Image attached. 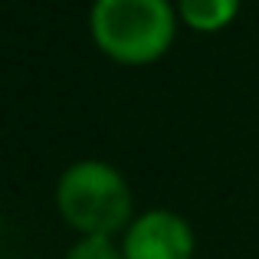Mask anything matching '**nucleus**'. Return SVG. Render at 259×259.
Here are the masks:
<instances>
[{
  "label": "nucleus",
  "mask_w": 259,
  "mask_h": 259,
  "mask_svg": "<svg viewBox=\"0 0 259 259\" xmlns=\"http://www.w3.org/2000/svg\"><path fill=\"white\" fill-rule=\"evenodd\" d=\"M66 259H125V253L112 236H79Z\"/></svg>",
  "instance_id": "39448f33"
},
{
  "label": "nucleus",
  "mask_w": 259,
  "mask_h": 259,
  "mask_svg": "<svg viewBox=\"0 0 259 259\" xmlns=\"http://www.w3.org/2000/svg\"><path fill=\"white\" fill-rule=\"evenodd\" d=\"M194 227L177 210L154 207L138 213L121 233L125 259H194Z\"/></svg>",
  "instance_id": "7ed1b4c3"
},
{
  "label": "nucleus",
  "mask_w": 259,
  "mask_h": 259,
  "mask_svg": "<svg viewBox=\"0 0 259 259\" xmlns=\"http://www.w3.org/2000/svg\"><path fill=\"white\" fill-rule=\"evenodd\" d=\"M171 0H92L89 33L95 50L118 66H151L167 56L177 33Z\"/></svg>",
  "instance_id": "f257e3e1"
},
{
  "label": "nucleus",
  "mask_w": 259,
  "mask_h": 259,
  "mask_svg": "<svg viewBox=\"0 0 259 259\" xmlns=\"http://www.w3.org/2000/svg\"><path fill=\"white\" fill-rule=\"evenodd\" d=\"M56 210L79 236H115L135 220V197L115 164L82 158L59 174Z\"/></svg>",
  "instance_id": "f03ea898"
},
{
  "label": "nucleus",
  "mask_w": 259,
  "mask_h": 259,
  "mask_svg": "<svg viewBox=\"0 0 259 259\" xmlns=\"http://www.w3.org/2000/svg\"><path fill=\"white\" fill-rule=\"evenodd\" d=\"M174 7L194 33H220L240 13V0H177Z\"/></svg>",
  "instance_id": "20e7f679"
}]
</instances>
